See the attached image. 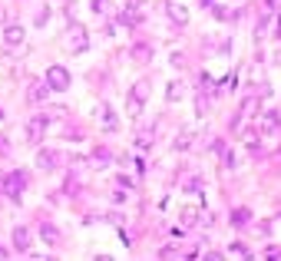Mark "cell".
I'll return each instance as SVG.
<instances>
[{"mask_svg": "<svg viewBox=\"0 0 281 261\" xmlns=\"http://www.w3.org/2000/svg\"><path fill=\"white\" fill-rule=\"evenodd\" d=\"M146 99H149V83L139 79V83H132V89H129V96H126V112L129 116H139L143 106H146Z\"/></svg>", "mask_w": 281, "mask_h": 261, "instance_id": "1", "label": "cell"}, {"mask_svg": "<svg viewBox=\"0 0 281 261\" xmlns=\"http://www.w3.org/2000/svg\"><path fill=\"white\" fill-rule=\"evenodd\" d=\"M47 86L56 89V93L70 89V70H66V66H50L47 70Z\"/></svg>", "mask_w": 281, "mask_h": 261, "instance_id": "2", "label": "cell"}, {"mask_svg": "<svg viewBox=\"0 0 281 261\" xmlns=\"http://www.w3.org/2000/svg\"><path fill=\"white\" fill-rule=\"evenodd\" d=\"M24 189H27V175L24 172H7L4 175V192H7L10 198H20Z\"/></svg>", "mask_w": 281, "mask_h": 261, "instance_id": "3", "label": "cell"}, {"mask_svg": "<svg viewBox=\"0 0 281 261\" xmlns=\"http://www.w3.org/2000/svg\"><path fill=\"white\" fill-rule=\"evenodd\" d=\"M47 122H50L47 116H33L30 122H27V143H30V146H37V143L43 139V133H47Z\"/></svg>", "mask_w": 281, "mask_h": 261, "instance_id": "4", "label": "cell"}, {"mask_svg": "<svg viewBox=\"0 0 281 261\" xmlns=\"http://www.w3.org/2000/svg\"><path fill=\"white\" fill-rule=\"evenodd\" d=\"M281 129V116H278V109H265L261 112V119H258V133H278Z\"/></svg>", "mask_w": 281, "mask_h": 261, "instance_id": "5", "label": "cell"}, {"mask_svg": "<svg viewBox=\"0 0 281 261\" xmlns=\"http://www.w3.org/2000/svg\"><path fill=\"white\" fill-rule=\"evenodd\" d=\"M24 37H27V30H24L20 24H7V27H4V43H7L10 50L20 47V43H24Z\"/></svg>", "mask_w": 281, "mask_h": 261, "instance_id": "6", "label": "cell"}, {"mask_svg": "<svg viewBox=\"0 0 281 261\" xmlns=\"http://www.w3.org/2000/svg\"><path fill=\"white\" fill-rule=\"evenodd\" d=\"M70 47H73V53H86L89 37H86V30H83V27H73V33H70Z\"/></svg>", "mask_w": 281, "mask_h": 261, "instance_id": "7", "label": "cell"}, {"mask_svg": "<svg viewBox=\"0 0 281 261\" xmlns=\"http://www.w3.org/2000/svg\"><path fill=\"white\" fill-rule=\"evenodd\" d=\"M199 205H185L182 212H179V225H182V228H192L195 222H199Z\"/></svg>", "mask_w": 281, "mask_h": 261, "instance_id": "8", "label": "cell"}, {"mask_svg": "<svg viewBox=\"0 0 281 261\" xmlns=\"http://www.w3.org/2000/svg\"><path fill=\"white\" fill-rule=\"evenodd\" d=\"M169 17H172V24H179V27H185L189 24V10H185V4H169Z\"/></svg>", "mask_w": 281, "mask_h": 261, "instance_id": "9", "label": "cell"}, {"mask_svg": "<svg viewBox=\"0 0 281 261\" xmlns=\"http://www.w3.org/2000/svg\"><path fill=\"white\" fill-rule=\"evenodd\" d=\"M99 122H103L106 133H116V129H119V119H116V112H112L109 106H103V109H99Z\"/></svg>", "mask_w": 281, "mask_h": 261, "instance_id": "10", "label": "cell"}, {"mask_svg": "<svg viewBox=\"0 0 281 261\" xmlns=\"http://www.w3.org/2000/svg\"><path fill=\"white\" fill-rule=\"evenodd\" d=\"M56 159H60V156H56L53 149H43L40 156H37V169H43V172H50V169H56Z\"/></svg>", "mask_w": 281, "mask_h": 261, "instance_id": "11", "label": "cell"}, {"mask_svg": "<svg viewBox=\"0 0 281 261\" xmlns=\"http://www.w3.org/2000/svg\"><path fill=\"white\" fill-rule=\"evenodd\" d=\"M14 248L17 251H27V248H30V231L27 228H14Z\"/></svg>", "mask_w": 281, "mask_h": 261, "instance_id": "12", "label": "cell"}, {"mask_svg": "<svg viewBox=\"0 0 281 261\" xmlns=\"http://www.w3.org/2000/svg\"><path fill=\"white\" fill-rule=\"evenodd\" d=\"M40 238L47 241V245H56V241H60V231H56V225L43 222V225H40Z\"/></svg>", "mask_w": 281, "mask_h": 261, "instance_id": "13", "label": "cell"}, {"mask_svg": "<svg viewBox=\"0 0 281 261\" xmlns=\"http://www.w3.org/2000/svg\"><path fill=\"white\" fill-rule=\"evenodd\" d=\"M47 96H50L47 79H43V83H33V86H30V103H40V99H47Z\"/></svg>", "mask_w": 281, "mask_h": 261, "instance_id": "14", "label": "cell"}, {"mask_svg": "<svg viewBox=\"0 0 281 261\" xmlns=\"http://www.w3.org/2000/svg\"><path fill=\"white\" fill-rule=\"evenodd\" d=\"M149 53H153V47H149V43H136V47H132V60H136V63H146V60H149Z\"/></svg>", "mask_w": 281, "mask_h": 261, "instance_id": "15", "label": "cell"}, {"mask_svg": "<svg viewBox=\"0 0 281 261\" xmlns=\"http://www.w3.org/2000/svg\"><path fill=\"white\" fill-rule=\"evenodd\" d=\"M182 93H185L182 83H169V86H166V99H169V103H179V99H182Z\"/></svg>", "mask_w": 281, "mask_h": 261, "instance_id": "16", "label": "cell"}, {"mask_svg": "<svg viewBox=\"0 0 281 261\" xmlns=\"http://www.w3.org/2000/svg\"><path fill=\"white\" fill-rule=\"evenodd\" d=\"M119 24H126V27H139V14H136V7L122 10V14H119Z\"/></svg>", "mask_w": 281, "mask_h": 261, "instance_id": "17", "label": "cell"}, {"mask_svg": "<svg viewBox=\"0 0 281 261\" xmlns=\"http://www.w3.org/2000/svg\"><path fill=\"white\" fill-rule=\"evenodd\" d=\"M248 222H251V212H248V208H238V212L232 215V225H248Z\"/></svg>", "mask_w": 281, "mask_h": 261, "instance_id": "18", "label": "cell"}, {"mask_svg": "<svg viewBox=\"0 0 281 261\" xmlns=\"http://www.w3.org/2000/svg\"><path fill=\"white\" fill-rule=\"evenodd\" d=\"M106 159H109V152H96V156H93V166H96V169H106V166H109Z\"/></svg>", "mask_w": 281, "mask_h": 261, "instance_id": "19", "label": "cell"}, {"mask_svg": "<svg viewBox=\"0 0 281 261\" xmlns=\"http://www.w3.org/2000/svg\"><path fill=\"white\" fill-rule=\"evenodd\" d=\"M228 254H238V258H251V251H248L245 245H232V248H228Z\"/></svg>", "mask_w": 281, "mask_h": 261, "instance_id": "20", "label": "cell"}, {"mask_svg": "<svg viewBox=\"0 0 281 261\" xmlns=\"http://www.w3.org/2000/svg\"><path fill=\"white\" fill-rule=\"evenodd\" d=\"M192 146V133H182V139H176V149H189Z\"/></svg>", "mask_w": 281, "mask_h": 261, "instance_id": "21", "label": "cell"}, {"mask_svg": "<svg viewBox=\"0 0 281 261\" xmlns=\"http://www.w3.org/2000/svg\"><path fill=\"white\" fill-rule=\"evenodd\" d=\"M93 14H106V0H93Z\"/></svg>", "mask_w": 281, "mask_h": 261, "instance_id": "22", "label": "cell"}, {"mask_svg": "<svg viewBox=\"0 0 281 261\" xmlns=\"http://www.w3.org/2000/svg\"><path fill=\"white\" fill-rule=\"evenodd\" d=\"M7 149H10V143L4 139V136H0V156H7Z\"/></svg>", "mask_w": 281, "mask_h": 261, "instance_id": "23", "label": "cell"}, {"mask_svg": "<svg viewBox=\"0 0 281 261\" xmlns=\"http://www.w3.org/2000/svg\"><path fill=\"white\" fill-rule=\"evenodd\" d=\"M143 4H146V0H126V7H136V10L143 7Z\"/></svg>", "mask_w": 281, "mask_h": 261, "instance_id": "24", "label": "cell"}, {"mask_svg": "<svg viewBox=\"0 0 281 261\" xmlns=\"http://www.w3.org/2000/svg\"><path fill=\"white\" fill-rule=\"evenodd\" d=\"M199 4H202V7H215L218 0H199Z\"/></svg>", "mask_w": 281, "mask_h": 261, "instance_id": "25", "label": "cell"}, {"mask_svg": "<svg viewBox=\"0 0 281 261\" xmlns=\"http://www.w3.org/2000/svg\"><path fill=\"white\" fill-rule=\"evenodd\" d=\"M0 24H4V7H0Z\"/></svg>", "mask_w": 281, "mask_h": 261, "instance_id": "26", "label": "cell"}, {"mask_svg": "<svg viewBox=\"0 0 281 261\" xmlns=\"http://www.w3.org/2000/svg\"><path fill=\"white\" fill-rule=\"evenodd\" d=\"M4 254H7V248H0V258H4Z\"/></svg>", "mask_w": 281, "mask_h": 261, "instance_id": "27", "label": "cell"}, {"mask_svg": "<svg viewBox=\"0 0 281 261\" xmlns=\"http://www.w3.org/2000/svg\"><path fill=\"white\" fill-rule=\"evenodd\" d=\"M0 119H4V109H0Z\"/></svg>", "mask_w": 281, "mask_h": 261, "instance_id": "28", "label": "cell"}]
</instances>
